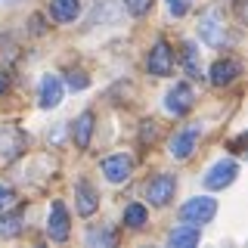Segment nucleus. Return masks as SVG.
Masks as SVG:
<instances>
[{
  "instance_id": "obj_21",
  "label": "nucleus",
  "mask_w": 248,
  "mask_h": 248,
  "mask_svg": "<svg viewBox=\"0 0 248 248\" xmlns=\"http://www.w3.org/2000/svg\"><path fill=\"white\" fill-rule=\"evenodd\" d=\"M124 10L130 16H146L152 10V0H124Z\"/></svg>"
},
{
  "instance_id": "obj_13",
  "label": "nucleus",
  "mask_w": 248,
  "mask_h": 248,
  "mask_svg": "<svg viewBox=\"0 0 248 248\" xmlns=\"http://www.w3.org/2000/svg\"><path fill=\"white\" fill-rule=\"evenodd\" d=\"M75 199H78V214L81 217H90V214H96V208H99V196L93 192V186L87 180H81L75 186Z\"/></svg>"
},
{
  "instance_id": "obj_19",
  "label": "nucleus",
  "mask_w": 248,
  "mask_h": 248,
  "mask_svg": "<svg viewBox=\"0 0 248 248\" xmlns=\"http://www.w3.org/2000/svg\"><path fill=\"white\" fill-rule=\"evenodd\" d=\"M124 223H127L130 230H143L146 227V208L140 205V202L127 205V208H124Z\"/></svg>"
},
{
  "instance_id": "obj_20",
  "label": "nucleus",
  "mask_w": 248,
  "mask_h": 248,
  "mask_svg": "<svg viewBox=\"0 0 248 248\" xmlns=\"http://www.w3.org/2000/svg\"><path fill=\"white\" fill-rule=\"evenodd\" d=\"M112 242H115L112 230H90L87 232V245H112Z\"/></svg>"
},
{
  "instance_id": "obj_9",
  "label": "nucleus",
  "mask_w": 248,
  "mask_h": 248,
  "mask_svg": "<svg viewBox=\"0 0 248 248\" xmlns=\"http://www.w3.org/2000/svg\"><path fill=\"white\" fill-rule=\"evenodd\" d=\"M236 177H239V165H236V161H217V165L205 174V186H208V189H227Z\"/></svg>"
},
{
  "instance_id": "obj_17",
  "label": "nucleus",
  "mask_w": 248,
  "mask_h": 248,
  "mask_svg": "<svg viewBox=\"0 0 248 248\" xmlns=\"http://www.w3.org/2000/svg\"><path fill=\"white\" fill-rule=\"evenodd\" d=\"M50 16L56 22H75L78 16H81V3H78V0H53Z\"/></svg>"
},
{
  "instance_id": "obj_15",
  "label": "nucleus",
  "mask_w": 248,
  "mask_h": 248,
  "mask_svg": "<svg viewBox=\"0 0 248 248\" xmlns=\"http://www.w3.org/2000/svg\"><path fill=\"white\" fill-rule=\"evenodd\" d=\"M72 137H75V146L78 149H87L90 146V137H93V112H81L72 124Z\"/></svg>"
},
{
  "instance_id": "obj_10",
  "label": "nucleus",
  "mask_w": 248,
  "mask_h": 248,
  "mask_svg": "<svg viewBox=\"0 0 248 248\" xmlns=\"http://www.w3.org/2000/svg\"><path fill=\"white\" fill-rule=\"evenodd\" d=\"M239 75H242V65H239L236 59H217L211 65V72H208V81H211L214 87H227Z\"/></svg>"
},
{
  "instance_id": "obj_25",
  "label": "nucleus",
  "mask_w": 248,
  "mask_h": 248,
  "mask_svg": "<svg viewBox=\"0 0 248 248\" xmlns=\"http://www.w3.org/2000/svg\"><path fill=\"white\" fill-rule=\"evenodd\" d=\"M28 25H31V34H44V16H31V22H28Z\"/></svg>"
},
{
  "instance_id": "obj_12",
  "label": "nucleus",
  "mask_w": 248,
  "mask_h": 248,
  "mask_svg": "<svg viewBox=\"0 0 248 248\" xmlns=\"http://www.w3.org/2000/svg\"><path fill=\"white\" fill-rule=\"evenodd\" d=\"M62 81L56 75H46L41 81V96H37V103H41V108H56L62 103Z\"/></svg>"
},
{
  "instance_id": "obj_14",
  "label": "nucleus",
  "mask_w": 248,
  "mask_h": 248,
  "mask_svg": "<svg viewBox=\"0 0 248 248\" xmlns=\"http://www.w3.org/2000/svg\"><path fill=\"white\" fill-rule=\"evenodd\" d=\"M199 239H202V230L196 223H183V227H177L168 236V242L170 248H192V245H199Z\"/></svg>"
},
{
  "instance_id": "obj_23",
  "label": "nucleus",
  "mask_w": 248,
  "mask_h": 248,
  "mask_svg": "<svg viewBox=\"0 0 248 248\" xmlns=\"http://www.w3.org/2000/svg\"><path fill=\"white\" fill-rule=\"evenodd\" d=\"M65 84H68L72 90H84V87L90 84V78L84 75V72H75V68H72V72H68V78H65Z\"/></svg>"
},
{
  "instance_id": "obj_3",
  "label": "nucleus",
  "mask_w": 248,
  "mask_h": 248,
  "mask_svg": "<svg viewBox=\"0 0 248 248\" xmlns=\"http://www.w3.org/2000/svg\"><path fill=\"white\" fill-rule=\"evenodd\" d=\"M146 72L155 78H168L174 75V50L168 46V41H155V46L146 56Z\"/></svg>"
},
{
  "instance_id": "obj_22",
  "label": "nucleus",
  "mask_w": 248,
  "mask_h": 248,
  "mask_svg": "<svg viewBox=\"0 0 248 248\" xmlns=\"http://www.w3.org/2000/svg\"><path fill=\"white\" fill-rule=\"evenodd\" d=\"M192 3H196V0H168V13L174 16V19H180V16H186L192 10Z\"/></svg>"
},
{
  "instance_id": "obj_4",
  "label": "nucleus",
  "mask_w": 248,
  "mask_h": 248,
  "mask_svg": "<svg viewBox=\"0 0 248 248\" xmlns=\"http://www.w3.org/2000/svg\"><path fill=\"white\" fill-rule=\"evenodd\" d=\"M177 192V180L174 174H155L149 183H146V199H149V205L155 208H165L170 199H174Z\"/></svg>"
},
{
  "instance_id": "obj_8",
  "label": "nucleus",
  "mask_w": 248,
  "mask_h": 248,
  "mask_svg": "<svg viewBox=\"0 0 248 248\" xmlns=\"http://www.w3.org/2000/svg\"><path fill=\"white\" fill-rule=\"evenodd\" d=\"M68 230H72V223H68L65 205H62V202H53L50 205V220H46V236H50V242H65Z\"/></svg>"
},
{
  "instance_id": "obj_16",
  "label": "nucleus",
  "mask_w": 248,
  "mask_h": 248,
  "mask_svg": "<svg viewBox=\"0 0 248 248\" xmlns=\"http://www.w3.org/2000/svg\"><path fill=\"white\" fill-rule=\"evenodd\" d=\"M22 220H25L22 211H10V214L0 211V239H16L22 232V227H25Z\"/></svg>"
},
{
  "instance_id": "obj_1",
  "label": "nucleus",
  "mask_w": 248,
  "mask_h": 248,
  "mask_svg": "<svg viewBox=\"0 0 248 248\" xmlns=\"http://www.w3.org/2000/svg\"><path fill=\"white\" fill-rule=\"evenodd\" d=\"M199 37H202L208 46H217V50L232 44L230 28H227V19H223V6H220V3L208 6V10L199 16Z\"/></svg>"
},
{
  "instance_id": "obj_5",
  "label": "nucleus",
  "mask_w": 248,
  "mask_h": 248,
  "mask_svg": "<svg viewBox=\"0 0 248 248\" xmlns=\"http://www.w3.org/2000/svg\"><path fill=\"white\" fill-rule=\"evenodd\" d=\"M103 174H106V180L108 183H127L130 180V174H134V158L130 155H108V158L103 161Z\"/></svg>"
},
{
  "instance_id": "obj_2",
  "label": "nucleus",
  "mask_w": 248,
  "mask_h": 248,
  "mask_svg": "<svg viewBox=\"0 0 248 248\" xmlns=\"http://www.w3.org/2000/svg\"><path fill=\"white\" fill-rule=\"evenodd\" d=\"M214 214H217V199H211V196H196V199H189L180 208V217L186 223H196V227L211 223Z\"/></svg>"
},
{
  "instance_id": "obj_24",
  "label": "nucleus",
  "mask_w": 248,
  "mask_h": 248,
  "mask_svg": "<svg viewBox=\"0 0 248 248\" xmlns=\"http://www.w3.org/2000/svg\"><path fill=\"white\" fill-rule=\"evenodd\" d=\"M10 205H16V189L6 183H0V211H6Z\"/></svg>"
},
{
  "instance_id": "obj_11",
  "label": "nucleus",
  "mask_w": 248,
  "mask_h": 248,
  "mask_svg": "<svg viewBox=\"0 0 248 248\" xmlns=\"http://www.w3.org/2000/svg\"><path fill=\"white\" fill-rule=\"evenodd\" d=\"M196 143H199V127H183V130H177L174 137H170V155L174 158H189L192 149H196Z\"/></svg>"
},
{
  "instance_id": "obj_18",
  "label": "nucleus",
  "mask_w": 248,
  "mask_h": 248,
  "mask_svg": "<svg viewBox=\"0 0 248 248\" xmlns=\"http://www.w3.org/2000/svg\"><path fill=\"white\" fill-rule=\"evenodd\" d=\"M180 56H183V68H186V75L189 78H196V81H202V59H199V50H196V44H189L186 41L180 46Z\"/></svg>"
},
{
  "instance_id": "obj_7",
  "label": "nucleus",
  "mask_w": 248,
  "mask_h": 248,
  "mask_svg": "<svg viewBox=\"0 0 248 248\" xmlns=\"http://www.w3.org/2000/svg\"><path fill=\"white\" fill-rule=\"evenodd\" d=\"M25 146H28V137L16 124H0V155L3 158H16L19 152H25Z\"/></svg>"
},
{
  "instance_id": "obj_6",
  "label": "nucleus",
  "mask_w": 248,
  "mask_h": 248,
  "mask_svg": "<svg viewBox=\"0 0 248 248\" xmlns=\"http://www.w3.org/2000/svg\"><path fill=\"white\" fill-rule=\"evenodd\" d=\"M192 103H196V93H192L189 84H174V87L168 90V96H165V108L170 115H186L192 108Z\"/></svg>"
},
{
  "instance_id": "obj_26",
  "label": "nucleus",
  "mask_w": 248,
  "mask_h": 248,
  "mask_svg": "<svg viewBox=\"0 0 248 248\" xmlns=\"http://www.w3.org/2000/svg\"><path fill=\"white\" fill-rule=\"evenodd\" d=\"M6 84H10V81H6V75H3V72H0V93H3V90H6Z\"/></svg>"
}]
</instances>
